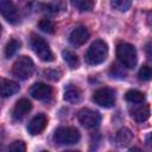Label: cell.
I'll return each mask as SVG.
<instances>
[{"label":"cell","instance_id":"26","mask_svg":"<svg viewBox=\"0 0 152 152\" xmlns=\"http://www.w3.org/2000/svg\"><path fill=\"white\" fill-rule=\"evenodd\" d=\"M44 75H45L46 78H49L51 81H57V80L61 78V72L56 69H48V70L44 71Z\"/></svg>","mask_w":152,"mask_h":152},{"label":"cell","instance_id":"11","mask_svg":"<svg viewBox=\"0 0 152 152\" xmlns=\"http://www.w3.org/2000/svg\"><path fill=\"white\" fill-rule=\"evenodd\" d=\"M89 38V31L84 26H77L72 30V32L69 36V40L74 46H81L83 45Z\"/></svg>","mask_w":152,"mask_h":152},{"label":"cell","instance_id":"31","mask_svg":"<svg viewBox=\"0 0 152 152\" xmlns=\"http://www.w3.org/2000/svg\"><path fill=\"white\" fill-rule=\"evenodd\" d=\"M0 34H1V24H0Z\"/></svg>","mask_w":152,"mask_h":152},{"label":"cell","instance_id":"15","mask_svg":"<svg viewBox=\"0 0 152 152\" xmlns=\"http://www.w3.org/2000/svg\"><path fill=\"white\" fill-rule=\"evenodd\" d=\"M133 139V133L131 132V129L124 127L121 129H119L116 132V135H115V141L119 146H127L131 144Z\"/></svg>","mask_w":152,"mask_h":152},{"label":"cell","instance_id":"21","mask_svg":"<svg viewBox=\"0 0 152 152\" xmlns=\"http://www.w3.org/2000/svg\"><path fill=\"white\" fill-rule=\"evenodd\" d=\"M71 5L78 8L80 11H91L94 7V1L90 0H74L71 1Z\"/></svg>","mask_w":152,"mask_h":152},{"label":"cell","instance_id":"4","mask_svg":"<svg viewBox=\"0 0 152 152\" xmlns=\"http://www.w3.org/2000/svg\"><path fill=\"white\" fill-rule=\"evenodd\" d=\"M80 132L75 127H59L53 133V141L58 145H71L80 140Z\"/></svg>","mask_w":152,"mask_h":152},{"label":"cell","instance_id":"24","mask_svg":"<svg viewBox=\"0 0 152 152\" xmlns=\"http://www.w3.org/2000/svg\"><path fill=\"white\" fill-rule=\"evenodd\" d=\"M8 152H26L25 142L21 140H15L10 145Z\"/></svg>","mask_w":152,"mask_h":152},{"label":"cell","instance_id":"29","mask_svg":"<svg viewBox=\"0 0 152 152\" xmlns=\"http://www.w3.org/2000/svg\"><path fill=\"white\" fill-rule=\"evenodd\" d=\"M129 152H142L139 147H132L131 150H129Z\"/></svg>","mask_w":152,"mask_h":152},{"label":"cell","instance_id":"30","mask_svg":"<svg viewBox=\"0 0 152 152\" xmlns=\"http://www.w3.org/2000/svg\"><path fill=\"white\" fill-rule=\"evenodd\" d=\"M65 152H78V151H65Z\"/></svg>","mask_w":152,"mask_h":152},{"label":"cell","instance_id":"28","mask_svg":"<svg viewBox=\"0 0 152 152\" xmlns=\"http://www.w3.org/2000/svg\"><path fill=\"white\" fill-rule=\"evenodd\" d=\"M150 49H151V44L148 43V44L146 45V52H147V57H148V58H151V51H150Z\"/></svg>","mask_w":152,"mask_h":152},{"label":"cell","instance_id":"17","mask_svg":"<svg viewBox=\"0 0 152 152\" xmlns=\"http://www.w3.org/2000/svg\"><path fill=\"white\" fill-rule=\"evenodd\" d=\"M125 99L131 103H142L145 101V95L139 90L131 89L125 94Z\"/></svg>","mask_w":152,"mask_h":152},{"label":"cell","instance_id":"12","mask_svg":"<svg viewBox=\"0 0 152 152\" xmlns=\"http://www.w3.org/2000/svg\"><path fill=\"white\" fill-rule=\"evenodd\" d=\"M31 109H32V104L27 99L18 100L17 103L14 104V108H13V112H12L14 120H21L23 118H25L28 114V112Z\"/></svg>","mask_w":152,"mask_h":152},{"label":"cell","instance_id":"6","mask_svg":"<svg viewBox=\"0 0 152 152\" xmlns=\"http://www.w3.org/2000/svg\"><path fill=\"white\" fill-rule=\"evenodd\" d=\"M93 101L104 108L113 107L115 103V91L108 87L100 88L93 94Z\"/></svg>","mask_w":152,"mask_h":152},{"label":"cell","instance_id":"14","mask_svg":"<svg viewBox=\"0 0 152 152\" xmlns=\"http://www.w3.org/2000/svg\"><path fill=\"white\" fill-rule=\"evenodd\" d=\"M151 114V108L150 104H144V106H138L131 109V115L132 118L138 121V122H144L150 118Z\"/></svg>","mask_w":152,"mask_h":152},{"label":"cell","instance_id":"8","mask_svg":"<svg viewBox=\"0 0 152 152\" xmlns=\"http://www.w3.org/2000/svg\"><path fill=\"white\" fill-rule=\"evenodd\" d=\"M0 14L11 24H18L20 20V15L15 5L8 0L0 1Z\"/></svg>","mask_w":152,"mask_h":152},{"label":"cell","instance_id":"13","mask_svg":"<svg viewBox=\"0 0 152 152\" xmlns=\"http://www.w3.org/2000/svg\"><path fill=\"white\" fill-rule=\"evenodd\" d=\"M19 90V86L18 83L7 80V78H2L0 77V96L1 97H8L12 96L13 94H15Z\"/></svg>","mask_w":152,"mask_h":152},{"label":"cell","instance_id":"18","mask_svg":"<svg viewBox=\"0 0 152 152\" xmlns=\"http://www.w3.org/2000/svg\"><path fill=\"white\" fill-rule=\"evenodd\" d=\"M63 58L64 61L68 63V65L71 68V69H76L78 65H80V61H78V56L70 51V50H64L63 51Z\"/></svg>","mask_w":152,"mask_h":152},{"label":"cell","instance_id":"23","mask_svg":"<svg viewBox=\"0 0 152 152\" xmlns=\"http://www.w3.org/2000/svg\"><path fill=\"white\" fill-rule=\"evenodd\" d=\"M139 78L142 80V81H150L151 77H152V69L150 65H142L139 70V74H138Z\"/></svg>","mask_w":152,"mask_h":152},{"label":"cell","instance_id":"7","mask_svg":"<svg viewBox=\"0 0 152 152\" xmlns=\"http://www.w3.org/2000/svg\"><path fill=\"white\" fill-rule=\"evenodd\" d=\"M77 118L80 124H82L87 128H95L100 125L101 122V116L97 112L89 109V108H83L77 113Z\"/></svg>","mask_w":152,"mask_h":152},{"label":"cell","instance_id":"20","mask_svg":"<svg viewBox=\"0 0 152 152\" xmlns=\"http://www.w3.org/2000/svg\"><path fill=\"white\" fill-rule=\"evenodd\" d=\"M20 45H21V44H20L19 40H17V39H11V40L6 44V48H5V55H6V57H7V58L12 57V56L19 50Z\"/></svg>","mask_w":152,"mask_h":152},{"label":"cell","instance_id":"19","mask_svg":"<svg viewBox=\"0 0 152 152\" xmlns=\"http://www.w3.org/2000/svg\"><path fill=\"white\" fill-rule=\"evenodd\" d=\"M38 27H39V30H42L45 33H53L55 30H56V26H55L53 21L48 19V18H42L38 21Z\"/></svg>","mask_w":152,"mask_h":152},{"label":"cell","instance_id":"9","mask_svg":"<svg viewBox=\"0 0 152 152\" xmlns=\"http://www.w3.org/2000/svg\"><path fill=\"white\" fill-rule=\"evenodd\" d=\"M30 94L34 99H37V100L45 101V100H49L51 97V95H52V88L50 86H48L46 83L38 82V83H34L31 87Z\"/></svg>","mask_w":152,"mask_h":152},{"label":"cell","instance_id":"16","mask_svg":"<svg viewBox=\"0 0 152 152\" xmlns=\"http://www.w3.org/2000/svg\"><path fill=\"white\" fill-rule=\"evenodd\" d=\"M82 99V91L75 86H69L64 91V100L70 103H77Z\"/></svg>","mask_w":152,"mask_h":152},{"label":"cell","instance_id":"27","mask_svg":"<svg viewBox=\"0 0 152 152\" xmlns=\"http://www.w3.org/2000/svg\"><path fill=\"white\" fill-rule=\"evenodd\" d=\"M61 5H62V4H59V2H50V4H43L42 7H43L45 11H49V12H51V13H56V12L59 11V6H61Z\"/></svg>","mask_w":152,"mask_h":152},{"label":"cell","instance_id":"2","mask_svg":"<svg viewBox=\"0 0 152 152\" xmlns=\"http://www.w3.org/2000/svg\"><path fill=\"white\" fill-rule=\"evenodd\" d=\"M116 57L121 63V65L128 69H132L137 65L138 57H137L135 48L128 43H120L116 46Z\"/></svg>","mask_w":152,"mask_h":152},{"label":"cell","instance_id":"5","mask_svg":"<svg viewBox=\"0 0 152 152\" xmlns=\"http://www.w3.org/2000/svg\"><path fill=\"white\" fill-rule=\"evenodd\" d=\"M33 70H34V63L33 61L27 57V56H21L19 57L13 66H12V72L20 80H26L32 74H33Z\"/></svg>","mask_w":152,"mask_h":152},{"label":"cell","instance_id":"3","mask_svg":"<svg viewBox=\"0 0 152 152\" xmlns=\"http://www.w3.org/2000/svg\"><path fill=\"white\" fill-rule=\"evenodd\" d=\"M30 44H31V48L33 49L34 53L44 62H52L53 61V53L52 51L50 50L49 48V44L46 43V40L36 34V33H32L31 34V38H30Z\"/></svg>","mask_w":152,"mask_h":152},{"label":"cell","instance_id":"32","mask_svg":"<svg viewBox=\"0 0 152 152\" xmlns=\"http://www.w3.org/2000/svg\"><path fill=\"white\" fill-rule=\"evenodd\" d=\"M42 152H49V151H45V150H44V151H42Z\"/></svg>","mask_w":152,"mask_h":152},{"label":"cell","instance_id":"10","mask_svg":"<svg viewBox=\"0 0 152 152\" xmlns=\"http://www.w3.org/2000/svg\"><path fill=\"white\" fill-rule=\"evenodd\" d=\"M46 125H48V118L45 114L40 113L31 119V121L27 125V131L32 135H38L45 129Z\"/></svg>","mask_w":152,"mask_h":152},{"label":"cell","instance_id":"1","mask_svg":"<svg viewBox=\"0 0 152 152\" xmlns=\"http://www.w3.org/2000/svg\"><path fill=\"white\" fill-rule=\"evenodd\" d=\"M107 55H108L107 44L103 40L97 39L88 49V51L86 53V61L90 65H96V64L102 63L107 58Z\"/></svg>","mask_w":152,"mask_h":152},{"label":"cell","instance_id":"22","mask_svg":"<svg viewBox=\"0 0 152 152\" xmlns=\"http://www.w3.org/2000/svg\"><path fill=\"white\" fill-rule=\"evenodd\" d=\"M110 5H112V7H114L115 10H118L120 12H125L131 7L132 2L129 0H113L110 2Z\"/></svg>","mask_w":152,"mask_h":152},{"label":"cell","instance_id":"25","mask_svg":"<svg viewBox=\"0 0 152 152\" xmlns=\"http://www.w3.org/2000/svg\"><path fill=\"white\" fill-rule=\"evenodd\" d=\"M110 75H112V77H115V78H125L126 77V72L118 64H112V66H110Z\"/></svg>","mask_w":152,"mask_h":152}]
</instances>
